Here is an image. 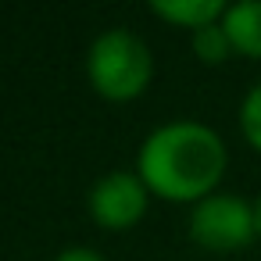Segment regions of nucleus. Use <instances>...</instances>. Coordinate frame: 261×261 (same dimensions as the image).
I'll use <instances>...</instances> for the list:
<instances>
[{
  "mask_svg": "<svg viewBox=\"0 0 261 261\" xmlns=\"http://www.w3.org/2000/svg\"><path fill=\"white\" fill-rule=\"evenodd\" d=\"M225 161V143L211 125L175 118L147 133L136 154V172L147 182V190L168 200H200L215 193Z\"/></svg>",
  "mask_w": 261,
  "mask_h": 261,
  "instance_id": "nucleus-1",
  "label": "nucleus"
},
{
  "mask_svg": "<svg viewBox=\"0 0 261 261\" xmlns=\"http://www.w3.org/2000/svg\"><path fill=\"white\" fill-rule=\"evenodd\" d=\"M147 211V182L140 172H108L90 190V215L104 229H129Z\"/></svg>",
  "mask_w": 261,
  "mask_h": 261,
  "instance_id": "nucleus-4",
  "label": "nucleus"
},
{
  "mask_svg": "<svg viewBox=\"0 0 261 261\" xmlns=\"http://www.w3.org/2000/svg\"><path fill=\"white\" fill-rule=\"evenodd\" d=\"M90 83L108 100H129L140 97L154 75V58L147 43L129 29H104L86 54Z\"/></svg>",
  "mask_w": 261,
  "mask_h": 261,
  "instance_id": "nucleus-2",
  "label": "nucleus"
},
{
  "mask_svg": "<svg viewBox=\"0 0 261 261\" xmlns=\"http://www.w3.org/2000/svg\"><path fill=\"white\" fill-rule=\"evenodd\" d=\"M240 129H243L247 143L254 150H261V79L247 90V97L240 104Z\"/></svg>",
  "mask_w": 261,
  "mask_h": 261,
  "instance_id": "nucleus-8",
  "label": "nucleus"
},
{
  "mask_svg": "<svg viewBox=\"0 0 261 261\" xmlns=\"http://www.w3.org/2000/svg\"><path fill=\"white\" fill-rule=\"evenodd\" d=\"M254 211H257V236H261V197L254 200Z\"/></svg>",
  "mask_w": 261,
  "mask_h": 261,
  "instance_id": "nucleus-10",
  "label": "nucleus"
},
{
  "mask_svg": "<svg viewBox=\"0 0 261 261\" xmlns=\"http://www.w3.org/2000/svg\"><path fill=\"white\" fill-rule=\"evenodd\" d=\"M54 261H104V257H100L93 247H65Z\"/></svg>",
  "mask_w": 261,
  "mask_h": 261,
  "instance_id": "nucleus-9",
  "label": "nucleus"
},
{
  "mask_svg": "<svg viewBox=\"0 0 261 261\" xmlns=\"http://www.w3.org/2000/svg\"><path fill=\"white\" fill-rule=\"evenodd\" d=\"M222 29L236 54L261 58V0H236L222 15Z\"/></svg>",
  "mask_w": 261,
  "mask_h": 261,
  "instance_id": "nucleus-5",
  "label": "nucleus"
},
{
  "mask_svg": "<svg viewBox=\"0 0 261 261\" xmlns=\"http://www.w3.org/2000/svg\"><path fill=\"white\" fill-rule=\"evenodd\" d=\"M190 236L207 250H236L257 236V211L240 193H207L193 204Z\"/></svg>",
  "mask_w": 261,
  "mask_h": 261,
  "instance_id": "nucleus-3",
  "label": "nucleus"
},
{
  "mask_svg": "<svg viewBox=\"0 0 261 261\" xmlns=\"http://www.w3.org/2000/svg\"><path fill=\"white\" fill-rule=\"evenodd\" d=\"M229 4L222 0H154L150 11L168 18V22H179V25H190V29H200V25H211V22H222Z\"/></svg>",
  "mask_w": 261,
  "mask_h": 261,
  "instance_id": "nucleus-6",
  "label": "nucleus"
},
{
  "mask_svg": "<svg viewBox=\"0 0 261 261\" xmlns=\"http://www.w3.org/2000/svg\"><path fill=\"white\" fill-rule=\"evenodd\" d=\"M193 54H197L204 65H222V61L232 54V43H229L222 22H211V25L193 29Z\"/></svg>",
  "mask_w": 261,
  "mask_h": 261,
  "instance_id": "nucleus-7",
  "label": "nucleus"
}]
</instances>
